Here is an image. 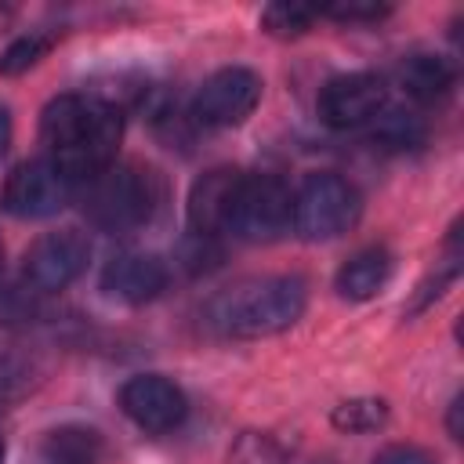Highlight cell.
<instances>
[{"mask_svg": "<svg viewBox=\"0 0 464 464\" xmlns=\"http://www.w3.org/2000/svg\"><path fill=\"white\" fill-rule=\"evenodd\" d=\"M40 138L47 145V160L76 185L91 181L105 167L116 163V149L123 138V116L116 105L91 94H58L47 102L40 116Z\"/></svg>", "mask_w": 464, "mask_h": 464, "instance_id": "obj_1", "label": "cell"}, {"mask_svg": "<svg viewBox=\"0 0 464 464\" xmlns=\"http://www.w3.org/2000/svg\"><path fill=\"white\" fill-rule=\"evenodd\" d=\"M308 283L301 276H261L221 290L210 301V323L225 337H272L301 319Z\"/></svg>", "mask_w": 464, "mask_h": 464, "instance_id": "obj_2", "label": "cell"}, {"mask_svg": "<svg viewBox=\"0 0 464 464\" xmlns=\"http://www.w3.org/2000/svg\"><path fill=\"white\" fill-rule=\"evenodd\" d=\"M160 178L138 163H112L83 181V214L102 232H134L152 221Z\"/></svg>", "mask_w": 464, "mask_h": 464, "instance_id": "obj_3", "label": "cell"}, {"mask_svg": "<svg viewBox=\"0 0 464 464\" xmlns=\"http://www.w3.org/2000/svg\"><path fill=\"white\" fill-rule=\"evenodd\" d=\"M362 214V196L359 188L341 178V174H308L297 192H294V214L290 225L297 228L301 239H337L348 228H355Z\"/></svg>", "mask_w": 464, "mask_h": 464, "instance_id": "obj_4", "label": "cell"}, {"mask_svg": "<svg viewBox=\"0 0 464 464\" xmlns=\"http://www.w3.org/2000/svg\"><path fill=\"white\" fill-rule=\"evenodd\" d=\"M294 214V192L276 174H239L225 232L246 243H268L279 239L290 228Z\"/></svg>", "mask_w": 464, "mask_h": 464, "instance_id": "obj_5", "label": "cell"}, {"mask_svg": "<svg viewBox=\"0 0 464 464\" xmlns=\"http://www.w3.org/2000/svg\"><path fill=\"white\" fill-rule=\"evenodd\" d=\"M261 102V76L243 65L218 69L192 98V120L203 127H239Z\"/></svg>", "mask_w": 464, "mask_h": 464, "instance_id": "obj_6", "label": "cell"}, {"mask_svg": "<svg viewBox=\"0 0 464 464\" xmlns=\"http://www.w3.org/2000/svg\"><path fill=\"white\" fill-rule=\"evenodd\" d=\"M87 257H91L87 236L80 228H58V232H44L25 250L22 272L36 294H54L65 290L87 268Z\"/></svg>", "mask_w": 464, "mask_h": 464, "instance_id": "obj_7", "label": "cell"}, {"mask_svg": "<svg viewBox=\"0 0 464 464\" xmlns=\"http://www.w3.org/2000/svg\"><path fill=\"white\" fill-rule=\"evenodd\" d=\"M72 196V181L44 156L18 163L4 181V210L25 221H40L58 214Z\"/></svg>", "mask_w": 464, "mask_h": 464, "instance_id": "obj_8", "label": "cell"}, {"mask_svg": "<svg viewBox=\"0 0 464 464\" xmlns=\"http://www.w3.org/2000/svg\"><path fill=\"white\" fill-rule=\"evenodd\" d=\"M388 109V87L373 72H344L326 80L319 91V116L334 130H352L373 123Z\"/></svg>", "mask_w": 464, "mask_h": 464, "instance_id": "obj_9", "label": "cell"}, {"mask_svg": "<svg viewBox=\"0 0 464 464\" xmlns=\"http://www.w3.org/2000/svg\"><path fill=\"white\" fill-rule=\"evenodd\" d=\"M120 406L123 413L145 428V431H174L185 413H188V399L185 392L170 381V377H160V373H138L130 377L123 388H120Z\"/></svg>", "mask_w": 464, "mask_h": 464, "instance_id": "obj_10", "label": "cell"}, {"mask_svg": "<svg viewBox=\"0 0 464 464\" xmlns=\"http://www.w3.org/2000/svg\"><path fill=\"white\" fill-rule=\"evenodd\" d=\"M167 286V265L156 254H116L102 272V290L123 304H145Z\"/></svg>", "mask_w": 464, "mask_h": 464, "instance_id": "obj_11", "label": "cell"}, {"mask_svg": "<svg viewBox=\"0 0 464 464\" xmlns=\"http://www.w3.org/2000/svg\"><path fill=\"white\" fill-rule=\"evenodd\" d=\"M239 174L243 170L214 167V170H207L192 185V192H188V225H192V232H199V236L225 232V221H228V207H232V196H236Z\"/></svg>", "mask_w": 464, "mask_h": 464, "instance_id": "obj_12", "label": "cell"}, {"mask_svg": "<svg viewBox=\"0 0 464 464\" xmlns=\"http://www.w3.org/2000/svg\"><path fill=\"white\" fill-rule=\"evenodd\" d=\"M388 276H392V254L384 246H366L337 268V294L348 301H370L373 294H381Z\"/></svg>", "mask_w": 464, "mask_h": 464, "instance_id": "obj_13", "label": "cell"}, {"mask_svg": "<svg viewBox=\"0 0 464 464\" xmlns=\"http://www.w3.org/2000/svg\"><path fill=\"white\" fill-rule=\"evenodd\" d=\"M399 80H402V87H406L410 98L431 105V102H439V98L450 94V87H453V65L446 58H439V54H410L402 62V69H399Z\"/></svg>", "mask_w": 464, "mask_h": 464, "instance_id": "obj_14", "label": "cell"}, {"mask_svg": "<svg viewBox=\"0 0 464 464\" xmlns=\"http://www.w3.org/2000/svg\"><path fill=\"white\" fill-rule=\"evenodd\" d=\"M102 439L91 428H54L40 442V464H98Z\"/></svg>", "mask_w": 464, "mask_h": 464, "instance_id": "obj_15", "label": "cell"}, {"mask_svg": "<svg viewBox=\"0 0 464 464\" xmlns=\"http://www.w3.org/2000/svg\"><path fill=\"white\" fill-rule=\"evenodd\" d=\"M373 141L381 149H392V152L417 149V145H424V120L406 112V109H384L373 120Z\"/></svg>", "mask_w": 464, "mask_h": 464, "instance_id": "obj_16", "label": "cell"}, {"mask_svg": "<svg viewBox=\"0 0 464 464\" xmlns=\"http://www.w3.org/2000/svg\"><path fill=\"white\" fill-rule=\"evenodd\" d=\"M330 420H334L337 431H348V435L377 431L388 420V402L384 399H344V402L334 406Z\"/></svg>", "mask_w": 464, "mask_h": 464, "instance_id": "obj_17", "label": "cell"}, {"mask_svg": "<svg viewBox=\"0 0 464 464\" xmlns=\"http://www.w3.org/2000/svg\"><path fill=\"white\" fill-rule=\"evenodd\" d=\"M54 33H25L14 44H7V51L0 54V76H18L29 65H36L51 47H54Z\"/></svg>", "mask_w": 464, "mask_h": 464, "instance_id": "obj_18", "label": "cell"}, {"mask_svg": "<svg viewBox=\"0 0 464 464\" xmlns=\"http://www.w3.org/2000/svg\"><path fill=\"white\" fill-rule=\"evenodd\" d=\"M315 18H319L315 7H301V4H272V7L261 11L265 33H272V36H279V40L301 36Z\"/></svg>", "mask_w": 464, "mask_h": 464, "instance_id": "obj_19", "label": "cell"}, {"mask_svg": "<svg viewBox=\"0 0 464 464\" xmlns=\"http://www.w3.org/2000/svg\"><path fill=\"white\" fill-rule=\"evenodd\" d=\"M36 290H22L14 283H4L0 286V323L14 326V323H29L36 315Z\"/></svg>", "mask_w": 464, "mask_h": 464, "instance_id": "obj_20", "label": "cell"}, {"mask_svg": "<svg viewBox=\"0 0 464 464\" xmlns=\"http://www.w3.org/2000/svg\"><path fill=\"white\" fill-rule=\"evenodd\" d=\"M236 460L239 464H279V450L268 435H257V431H246L236 446Z\"/></svg>", "mask_w": 464, "mask_h": 464, "instance_id": "obj_21", "label": "cell"}, {"mask_svg": "<svg viewBox=\"0 0 464 464\" xmlns=\"http://www.w3.org/2000/svg\"><path fill=\"white\" fill-rule=\"evenodd\" d=\"M315 14H326L337 22H381L388 14V7H381V4H334V7H319Z\"/></svg>", "mask_w": 464, "mask_h": 464, "instance_id": "obj_22", "label": "cell"}, {"mask_svg": "<svg viewBox=\"0 0 464 464\" xmlns=\"http://www.w3.org/2000/svg\"><path fill=\"white\" fill-rule=\"evenodd\" d=\"M373 464H431V457L417 446H388V450L377 453Z\"/></svg>", "mask_w": 464, "mask_h": 464, "instance_id": "obj_23", "label": "cell"}, {"mask_svg": "<svg viewBox=\"0 0 464 464\" xmlns=\"http://www.w3.org/2000/svg\"><path fill=\"white\" fill-rule=\"evenodd\" d=\"M7 141H11V116H7V109L0 105V156H4Z\"/></svg>", "mask_w": 464, "mask_h": 464, "instance_id": "obj_24", "label": "cell"}, {"mask_svg": "<svg viewBox=\"0 0 464 464\" xmlns=\"http://www.w3.org/2000/svg\"><path fill=\"white\" fill-rule=\"evenodd\" d=\"M460 406H464V402L453 399V410H450V435H453V439H460Z\"/></svg>", "mask_w": 464, "mask_h": 464, "instance_id": "obj_25", "label": "cell"}, {"mask_svg": "<svg viewBox=\"0 0 464 464\" xmlns=\"http://www.w3.org/2000/svg\"><path fill=\"white\" fill-rule=\"evenodd\" d=\"M0 464H4V442H0Z\"/></svg>", "mask_w": 464, "mask_h": 464, "instance_id": "obj_26", "label": "cell"}, {"mask_svg": "<svg viewBox=\"0 0 464 464\" xmlns=\"http://www.w3.org/2000/svg\"><path fill=\"white\" fill-rule=\"evenodd\" d=\"M0 265H4V246H0Z\"/></svg>", "mask_w": 464, "mask_h": 464, "instance_id": "obj_27", "label": "cell"}]
</instances>
